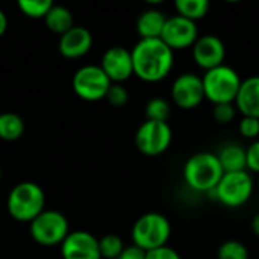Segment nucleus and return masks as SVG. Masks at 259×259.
I'll return each mask as SVG.
<instances>
[{
  "label": "nucleus",
  "mask_w": 259,
  "mask_h": 259,
  "mask_svg": "<svg viewBox=\"0 0 259 259\" xmlns=\"http://www.w3.org/2000/svg\"><path fill=\"white\" fill-rule=\"evenodd\" d=\"M68 234V222L64 214L58 211H42L35 220L30 222V235L39 246H61Z\"/></svg>",
  "instance_id": "7"
},
{
  "label": "nucleus",
  "mask_w": 259,
  "mask_h": 259,
  "mask_svg": "<svg viewBox=\"0 0 259 259\" xmlns=\"http://www.w3.org/2000/svg\"><path fill=\"white\" fill-rule=\"evenodd\" d=\"M171 235V225L168 219L159 212H147L141 215L132 228L134 246L144 252L156 250L167 246Z\"/></svg>",
  "instance_id": "4"
},
{
  "label": "nucleus",
  "mask_w": 259,
  "mask_h": 259,
  "mask_svg": "<svg viewBox=\"0 0 259 259\" xmlns=\"http://www.w3.org/2000/svg\"><path fill=\"white\" fill-rule=\"evenodd\" d=\"M225 171L215 153L199 152L188 158L184 167L185 182L199 193H212Z\"/></svg>",
  "instance_id": "2"
},
{
  "label": "nucleus",
  "mask_w": 259,
  "mask_h": 259,
  "mask_svg": "<svg viewBox=\"0 0 259 259\" xmlns=\"http://www.w3.org/2000/svg\"><path fill=\"white\" fill-rule=\"evenodd\" d=\"M202 80H203L205 99H208L214 105L235 103L237 94L243 82L240 74L226 64L205 71Z\"/></svg>",
  "instance_id": "5"
},
{
  "label": "nucleus",
  "mask_w": 259,
  "mask_h": 259,
  "mask_svg": "<svg viewBox=\"0 0 259 259\" xmlns=\"http://www.w3.org/2000/svg\"><path fill=\"white\" fill-rule=\"evenodd\" d=\"M214 120L220 124H229L235 120L237 115V106L235 103H222V105H214L212 111Z\"/></svg>",
  "instance_id": "26"
},
{
  "label": "nucleus",
  "mask_w": 259,
  "mask_h": 259,
  "mask_svg": "<svg viewBox=\"0 0 259 259\" xmlns=\"http://www.w3.org/2000/svg\"><path fill=\"white\" fill-rule=\"evenodd\" d=\"M73 91L87 102H97L106 97L112 82L100 65H83L73 76Z\"/></svg>",
  "instance_id": "8"
},
{
  "label": "nucleus",
  "mask_w": 259,
  "mask_h": 259,
  "mask_svg": "<svg viewBox=\"0 0 259 259\" xmlns=\"http://www.w3.org/2000/svg\"><path fill=\"white\" fill-rule=\"evenodd\" d=\"M24 134V121L18 114H0V138L5 141H15Z\"/></svg>",
  "instance_id": "20"
},
{
  "label": "nucleus",
  "mask_w": 259,
  "mask_h": 259,
  "mask_svg": "<svg viewBox=\"0 0 259 259\" xmlns=\"http://www.w3.org/2000/svg\"><path fill=\"white\" fill-rule=\"evenodd\" d=\"M247 170L252 173H259V140H255L247 149Z\"/></svg>",
  "instance_id": "29"
},
{
  "label": "nucleus",
  "mask_w": 259,
  "mask_h": 259,
  "mask_svg": "<svg viewBox=\"0 0 259 259\" xmlns=\"http://www.w3.org/2000/svg\"><path fill=\"white\" fill-rule=\"evenodd\" d=\"M99 249H100L102 258L117 259L124 250V244L118 235L111 234V235H105L103 238L99 240Z\"/></svg>",
  "instance_id": "23"
},
{
  "label": "nucleus",
  "mask_w": 259,
  "mask_h": 259,
  "mask_svg": "<svg viewBox=\"0 0 259 259\" xmlns=\"http://www.w3.org/2000/svg\"><path fill=\"white\" fill-rule=\"evenodd\" d=\"M217 158L225 173L247 171V152L240 144H235V143L226 144L217 153Z\"/></svg>",
  "instance_id": "18"
},
{
  "label": "nucleus",
  "mask_w": 259,
  "mask_h": 259,
  "mask_svg": "<svg viewBox=\"0 0 259 259\" xmlns=\"http://www.w3.org/2000/svg\"><path fill=\"white\" fill-rule=\"evenodd\" d=\"M168 17L164 15L161 9L150 8L140 14L137 20V32L141 39H158L162 35L165 21Z\"/></svg>",
  "instance_id": "17"
},
{
  "label": "nucleus",
  "mask_w": 259,
  "mask_h": 259,
  "mask_svg": "<svg viewBox=\"0 0 259 259\" xmlns=\"http://www.w3.org/2000/svg\"><path fill=\"white\" fill-rule=\"evenodd\" d=\"M93 46V35L82 26H73L68 32L59 36V53L64 58L76 59L90 52Z\"/></svg>",
  "instance_id": "15"
},
{
  "label": "nucleus",
  "mask_w": 259,
  "mask_h": 259,
  "mask_svg": "<svg viewBox=\"0 0 259 259\" xmlns=\"http://www.w3.org/2000/svg\"><path fill=\"white\" fill-rule=\"evenodd\" d=\"M173 141V132L168 123L146 120L135 134V146L146 156L162 155Z\"/></svg>",
  "instance_id": "9"
},
{
  "label": "nucleus",
  "mask_w": 259,
  "mask_h": 259,
  "mask_svg": "<svg viewBox=\"0 0 259 259\" xmlns=\"http://www.w3.org/2000/svg\"><path fill=\"white\" fill-rule=\"evenodd\" d=\"M46 205V196L42 188L35 182L17 184L8 196V211L17 222L30 223L42 211Z\"/></svg>",
  "instance_id": "3"
},
{
  "label": "nucleus",
  "mask_w": 259,
  "mask_h": 259,
  "mask_svg": "<svg viewBox=\"0 0 259 259\" xmlns=\"http://www.w3.org/2000/svg\"><path fill=\"white\" fill-rule=\"evenodd\" d=\"M0 181H2V167H0Z\"/></svg>",
  "instance_id": "34"
},
{
  "label": "nucleus",
  "mask_w": 259,
  "mask_h": 259,
  "mask_svg": "<svg viewBox=\"0 0 259 259\" xmlns=\"http://www.w3.org/2000/svg\"><path fill=\"white\" fill-rule=\"evenodd\" d=\"M171 99L181 109H194L205 100L203 80L194 73H182L171 85Z\"/></svg>",
  "instance_id": "11"
},
{
  "label": "nucleus",
  "mask_w": 259,
  "mask_h": 259,
  "mask_svg": "<svg viewBox=\"0 0 259 259\" xmlns=\"http://www.w3.org/2000/svg\"><path fill=\"white\" fill-rule=\"evenodd\" d=\"M191 49H193L194 62L205 71L225 64L226 47H225V42L217 35L208 33V35L199 36Z\"/></svg>",
  "instance_id": "12"
},
{
  "label": "nucleus",
  "mask_w": 259,
  "mask_h": 259,
  "mask_svg": "<svg viewBox=\"0 0 259 259\" xmlns=\"http://www.w3.org/2000/svg\"><path fill=\"white\" fill-rule=\"evenodd\" d=\"M252 231H253V234L259 238V214H256L253 217V220H252Z\"/></svg>",
  "instance_id": "33"
},
{
  "label": "nucleus",
  "mask_w": 259,
  "mask_h": 259,
  "mask_svg": "<svg viewBox=\"0 0 259 259\" xmlns=\"http://www.w3.org/2000/svg\"><path fill=\"white\" fill-rule=\"evenodd\" d=\"M44 21H46V26L53 33H58V35H64L74 26L73 14L70 12V9H67L65 6H58V5H53L50 8V11L44 17Z\"/></svg>",
  "instance_id": "19"
},
{
  "label": "nucleus",
  "mask_w": 259,
  "mask_h": 259,
  "mask_svg": "<svg viewBox=\"0 0 259 259\" xmlns=\"http://www.w3.org/2000/svg\"><path fill=\"white\" fill-rule=\"evenodd\" d=\"M217 259H249V250L241 241L229 240L219 247Z\"/></svg>",
  "instance_id": "25"
},
{
  "label": "nucleus",
  "mask_w": 259,
  "mask_h": 259,
  "mask_svg": "<svg viewBox=\"0 0 259 259\" xmlns=\"http://www.w3.org/2000/svg\"><path fill=\"white\" fill-rule=\"evenodd\" d=\"M211 194V193H209ZM253 194V179L249 171L225 173L212 196L228 208H240Z\"/></svg>",
  "instance_id": "6"
},
{
  "label": "nucleus",
  "mask_w": 259,
  "mask_h": 259,
  "mask_svg": "<svg viewBox=\"0 0 259 259\" xmlns=\"http://www.w3.org/2000/svg\"><path fill=\"white\" fill-rule=\"evenodd\" d=\"M146 253L143 249L137 247V246H129V247H124V250L121 252V255L117 259H146Z\"/></svg>",
  "instance_id": "31"
},
{
  "label": "nucleus",
  "mask_w": 259,
  "mask_h": 259,
  "mask_svg": "<svg viewBox=\"0 0 259 259\" xmlns=\"http://www.w3.org/2000/svg\"><path fill=\"white\" fill-rule=\"evenodd\" d=\"M171 115L170 103L162 97H153L146 105V117L150 121H162L167 123Z\"/></svg>",
  "instance_id": "22"
},
{
  "label": "nucleus",
  "mask_w": 259,
  "mask_h": 259,
  "mask_svg": "<svg viewBox=\"0 0 259 259\" xmlns=\"http://www.w3.org/2000/svg\"><path fill=\"white\" fill-rule=\"evenodd\" d=\"M52 6L50 0H18L20 11L30 18H44Z\"/></svg>",
  "instance_id": "24"
},
{
  "label": "nucleus",
  "mask_w": 259,
  "mask_h": 259,
  "mask_svg": "<svg viewBox=\"0 0 259 259\" xmlns=\"http://www.w3.org/2000/svg\"><path fill=\"white\" fill-rule=\"evenodd\" d=\"M6 29H8V18H6L5 12L0 9V36H3Z\"/></svg>",
  "instance_id": "32"
},
{
  "label": "nucleus",
  "mask_w": 259,
  "mask_h": 259,
  "mask_svg": "<svg viewBox=\"0 0 259 259\" xmlns=\"http://www.w3.org/2000/svg\"><path fill=\"white\" fill-rule=\"evenodd\" d=\"M100 67L112 83H121L134 74L132 52L121 46L109 47L102 56Z\"/></svg>",
  "instance_id": "13"
},
{
  "label": "nucleus",
  "mask_w": 259,
  "mask_h": 259,
  "mask_svg": "<svg viewBox=\"0 0 259 259\" xmlns=\"http://www.w3.org/2000/svg\"><path fill=\"white\" fill-rule=\"evenodd\" d=\"M209 2L208 0H178L175 3V8L178 11V15L185 17L191 21H197L203 18L209 11Z\"/></svg>",
  "instance_id": "21"
},
{
  "label": "nucleus",
  "mask_w": 259,
  "mask_h": 259,
  "mask_svg": "<svg viewBox=\"0 0 259 259\" xmlns=\"http://www.w3.org/2000/svg\"><path fill=\"white\" fill-rule=\"evenodd\" d=\"M132 52L134 74L146 82L165 79L175 65V52L161 39H140Z\"/></svg>",
  "instance_id": "1"
},
{
  "label": "nucleus",
  "mask_w": 259,
  "mask_h": 259,
  "mask_svg": "<svg viewBox=\"0 0 259 259\" xmlns=\"http://www.w3.org/2000/svg\"><path fill=\"white\" fill-rule=\"evenodd\" d=\"M146 259H182V258H181V255H179L175 249H171V247H168V246H164V247H161V249H156V250H150V252H147V253H146Z\"/></svg>",
  "instance_id": "30"
},
{
  "label": "nucleus",
  "mask_w": 259,
  "mask_h": 259,
  "mask_svg": "<svg viewBox=\"0 0 259 259\" xmlns=\"http://www.w3.org/2000/svg\"><path fill=\"white\" fill-rule=\"evenodd\" d=\"M112 106L121 108L129 102V91L121 83H112L105 97Z\"/></svg>",
  "instance_id": "27"
},
{
  "label": "nucleus",
  "mask_w": 259,
  "mask_h": 259,
  "mask_svg": "<svg viewBox=\"0 0 259 259\" xmlns=\"http://www.w3.org/2000/svg\"><path fill=\"white\" fill-rule=\"evenodd\" d=\"M235 106L243 117L259 118V76H250L241 82Z\"/></svg>",
  "instance_id": "16"
},
{
  "label": "nucleus",
  "mask_w": 259,
  "mask_h": 259,
  "mask_svg": "<svg viewBox=\"0 0 259 259\" xmlns=\"http://www.w3.org/2000/svg\"><path fill=\"white\" fill-rule=\"evenodd\" d=\"M64 259H102L99 240L87 231L70 232L61 244Z\"/></svg>",
  "instance_id": "14"
},
{
  "label": "nucleus",
  "mask_w": 259,
  "mask_h": 259,
  "mask_svg": "<svg viewBox=\"0 0 259 259\" xmlns=\"http://www.w3.org/2000/svg\"><path fill=\"white\" fill-rule=\"evenodd\" d=\"M240 134L247 140L259 138V118L243 117L240 121Z\"/></svg>",
  "instance_id": "28"
},
{
  "label": "nucleus",
  "mask_w": 259,
  "mask_h": 259,
  "mask_svg": "<svg viewBox=\"0 0 259 259\" xmlns=\"http://www.w3.org/2000/svg\"><path fill=\"white\" fill-rule=\"evenodd\" d=\"M199 38V29L197 24L185 17L173 15L168 17L161 35V39L175 52V50H184L187 47H193L194 42Z\"/></svg>",
  "instance_id": "10"
}]
</instances>
